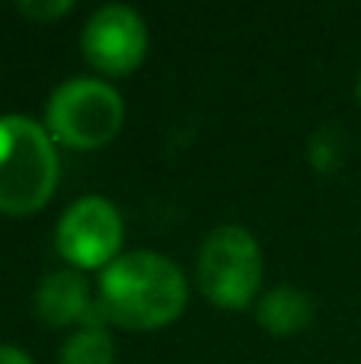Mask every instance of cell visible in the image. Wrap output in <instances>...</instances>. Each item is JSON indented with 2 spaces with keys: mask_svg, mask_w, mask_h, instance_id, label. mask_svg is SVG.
Wrapping results in <instances>:
<instances>
[{
  "mask_svg": "<svg viewBox=\"0 0 361 364\" xmlns=\"http://www.w3.org/2000/svg\"><path fill=\"white\" fill-rule=\"evenodd\" d=\"M185 275L173 259L160 252L134 250L102 269L99 310L109 323L125 329H160L170 326L185 310Z\"/></svg>",
  "mask_w": 361,
  "mask_h": 364,
  "instance_id": "1",
  "label": "cell"
},
{
  "mask_svg": "<svg viewBox=\"0 0 361 364\" xmlns=\"http://www.w3.org/2000/svg\"><path fill=\"white\" fill-rule=\"evenodd\" d=\"M58 151L45 125L0 115V211L13 218L42 211L58 188Z\"/></svg>",
  "mask_w": 361,
  "mask_h": 364,
  "instance_id": "2",
  "label": "cell"
},
{
  "mask_svg": "<svg viewBox=\"0 0 361 364\" xmlns=\"http://www.w3.org/2000/svg\"><path fill=\"white\" fill-rule=\"evenodd\" d=\"M125 102L115 87L93 77H74L48 96L45 132L70 151H96L122 132Z\"/></svg>",
  "mask_w": 361,
  "mask_h": 364,
  "instance_id": "3",
  "label": "cell"
},
{
  "mask_svg": "<svg viewBox=\"0 0 361 364\" xmlns=\"http://www.w3.org/2000/svg\"><path fill=\"white\" fill-rule=\"evenodd\" d=\"M262 282V250L240 224H224L205 237L198 252V288L215 307L243 310Z\"/></svg>",
  "mask_w": 361,
  "mask_h": 364,
  "instance_id": "4",
  "label": "cell"
},
{
  "mask_svg": "<svg viewBox=\"0 0 361 364\" xmlns=\"http://www.w3.org/2000/svg\"><path fill=\"white\" fill-rule=\"evenodd\" d=\"M125 227L122 214L102 195L77 198L58 220V252L74 269H106L119 259Z\"/></svg>",
  "mask_w": 361,
  "mask_h": 364,
  "instance_id": "5",
  "label": "cell"
},
{
  "mask_svg": "<svg viewBox=\"0 0 361 364\" xmlns=\"http://www.w3.org/2000/svg\"><path fill=\"white\" fill-rule=\"evenodd\" d=\"M80 48L93 70L106 77H125L141 68L147 55V26L131 6L106 4L87 19Z\"/></svg>",
  "mask_w": 361,
  "mask_h": 364,
  "instance_id": "6",
  "label": "cell"
},
{
  "mask_svg": "<svg viewBox=\"0 0 361 364\" xmlns=\"http://www.w3.org/2000/svg\"><path fill=\"white\" fill-rule=\"evenodd\" d=\"M96 304L90 301V284L77 269L51 272L42 278L36 291V314L45 326H70V323H87Z\"/></svg>",
  "mask_w": 361,
  "mask_h": 364,
  "instance_id": "7",
  "label": "cell"
},
{
  "mask_svg": "<svg viewBox=\"0 0 361 364\" xmlns=\"http://www.w3.org/2000/svg\"><path fill=\"white\" fill-rule=\"evenodd\" d=\"M256 320L269 336H298L301 329L311 326L313 320V301L301 288L279 284L256 304Z\"/></svg>",
  "mask_w": 361,
  "mask_h": 364,
  "instance_id": "8",
  "label": "cell"
},
{
  "mask_svg": "<svg viewBox=\"0 0 361 364\" xmlns=\"http://www.w3.org/2000/svg\"><path fill=\"white\" fill-rule=\"evenodd\" d=\"M115 342L102 326H83L68 336L58 364H112Z\"/></svg>",
  "mask_w": 361,
  "mask_h": 364,
  "instance_id": "9",
  "label": "cell"
},
{
  "mask_svg": "<svg viewBox=\"0 0 361 364\" xmlns=\"http://www.w3.org/2000/svg\"><path fill=\"white\" fill-rule=\"evenodd\" d=\"M307 160L320 173H336L345 160V134L339 125H320L307 138Z\"/></svg>",
  "mask_w": 361,
  "mask_h": 364,
  "instance_id": "10",
  "label": "cell"
},
{
  "mask_svg": "<svg viewBox=\"0 0 361 364\" xmlns=\"http://www.w3.org/2000/svg\"><path fill=\"white\" fill-rule=\"evenodd\" d=\"M23 16L36 19V23H51V19L64 16L70 10V0H26V4L16 6Z\"/></svg>",
  "mask_w": 361,
  "mask_h": 364,
  "instance_id": "11",
  "label": "cell"
},
{
  "mask_svg": "<svg viewBox=\"0 0 361 364\" xmlns=\"http://www.w3.org/2000/svg\"><path fill=\"white\" fill-rule=\"evenodd\" d=\"M0 364H32V358L23 352V348L0 346Z\"/></svg>",
  "mask_w": 361,
  "mask_h": 364,
  "instance_id": "12",
  "label": "cell"
},
{
  "mask_svg": "<svg viewBox=\"0 0 361 364\" xmlns=\"http://www.w3.org/2000/svg\"><path fill=\"white\" fill-rule=\"evenodd\" d=\"M358 102H361V77H358Z\"/></svg>",
  "mask_w": 361,
  "mask_h": 364,
  "instance_id": "13",
  "label": "cell"
}]
</instances>
